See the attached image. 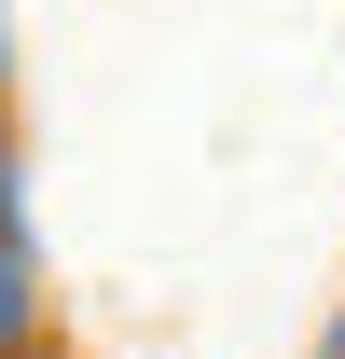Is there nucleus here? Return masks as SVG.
Returning <instances> with one entry per match:
<instances>
[{
    "instance_id": "nucleus-1",
    "label": "nucleus",
    "mask_w": 345,
    "mask_h": 359,
    "mask_svg": "<svg viewBox=\"0 0 345 359\" xmlns=\"http://www.w3.org/2000/svg\"><path fill=\"white\" fill-rule=\"evenodd\" d=\"M14 332H28V263L0 249V346H14Z\"/></svg>"
}]
</instances>
